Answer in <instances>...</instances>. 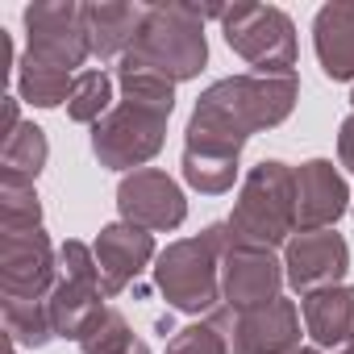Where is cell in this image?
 <instances>
[{"label": "cell", "instance_id": "10", "mask_svg": "<svg viewBox=\"0 0 354 354\" xmlns=\"http://www.w3.org/2000/svg\"><path fill=\"white\" fill-rule=\"evenodd\" d=\"M117 209H121V221H129L146 234H171L188 217L184 188L158 167H142V171L125 175L117 184Z\"/></svg>", "mask_w": 354, "mask_h": 354}, {"label": "cell", "instance_id": "28", "mask_svg": "<svg viewBox=\"0 0 354 354\" xmlns=\"http://www.w3.org/2000/svg\"><path fill=\"white\" fill-rule=\"evenodd\" d=\"M296 354H321V350H317V346H300Z\"/></svg>", "mask_w": 354, "mask_h": 354}, {"label": "cell", "instance_id": "14", "mask_svg": "<svg viewBox=\"0 0 354 354\" xmlns=\"http://www.w3.org/2000/svg\"><path fill=\"white\" fill-rule=\"evenodd\" d=\"M92 254H96V267H100V283H104V296H121L158 254H154V234L129 225V221H113L96 234L92 242Z\"/></svg>", "mask_w": 354, "mask_h": 354}, {"label": "cell", "instance_id": "23", "mask_svg": "<svg viewBox=\"0 0 354 354\" xmlns=\"http://www.w3.org/2000/svg\"><path fill=\"white\" fill-rule=\"evenodd\" d=\"M133 342H138V337H133V329H129L125 313H117V308H109V304H104V313L84 329L80 350H84V354H125Z\"/></svg>", "mask_w": 354, "mask_h": 354}, {"label": "cell", "instance_id": "31", "mask_svg": "<svg viewBox=\"0 0 354 354\" xmlns=\"http://www.w3.org/2000/svg\"><path fill=\"white\" fill-rule=\"evenodd\" d=\"M350 100H354V96H350Z\"/></svg>", "mask_w": 354, "mask_h": 354}, {"label": "cell", "instance_id": "3", "mask_svg": "<svg viewBox=\"0 0 354 354\" xmlns=\"http://www.w3.org/2000/svg\"><path fill=\"white\" fill-rule=\"evenodd\" d=\"M205 17H225L217 5H150L146 21L138 30L133 55L146 59L154 71H162L171 84L196 80L209 63V42H205Z\"/></svg>", "mask_w": 354, "mask_h": 354}, {"label": "cell", "instance_id": "2", "mask_svg": "<svg viewBox=\"0 0 354 354\" xmlns=\"http://www.w3.org/2000/svg\"><path fill=\"white\" fill-rule=\"evenodd\" d=\"M117 84L121 104H113V113L92 125V154L100 158V167L142 171L162 150L167 117L175 109V84L133 50L117 59Z\"/></svg>", "mask_w": 354, "mask_h": 354}, {"label": "cell", "instance_id": "29", "mask_svg": "<svg viewBox=\"0 0 354 354\" xmlns=\"http://www.w3.org/2000/svg\"><path fill=\"white\" fill-rule=\"evenodd\" d=\"M342 354H354V342H350V346H342Z\"/></svg>", "mask_w": 354, "mask_h": 354}, {"label": "cell", "instance_id": "5", "mask_svg": "<svg viewBox=\"0 0 354 354\" xmlns=\"http://www.w3.org/2000/svg\"><path fill=\"white\" fill-rule=\"evenodd\" d=\"M234 242L246 246H283L296 234V180L292 167L279 158H263L259 167H250V175L242 180L234 217L225 221Z\"/></svg>", "mask_w": 354, "mask_h": 354}, {"label": "cell", "instance_id": "18", "mask_svg": "<svg viewBox=\"0 0 354 354\" xmlns=\"http://www.w3.org/2000/svg\"><path fill=\"white\" fill-rule=\"evenodd\" d=\"M84 21H88V42L96 59H121L133 50L138 30L146 21L142 5H84Z\"/></svg>", "mask_w": 354, "mask_h": 354}, {"label": "cell", "instance_id": "17", "mask_svg": "<svg viewBox=\"0 0 354 354\" xmlns=\"http://www.w3.org/2000/svg\"><path fill=\"white\" fill-rule=\"evenodd\" d=\"M304 333L317 346H350L354 342V288L337 283L300 300Z\"/></svg>", "mask_w": 354, "mask_h": 354}, {"label": "cell", "instance_id": "15", "mask_svg": "<svg viewBox=\"0 0 354 354\" xmlns=\"http://www.w3.org/2000/svg\"><path fill=\"white\" fill-rule=\"evenodd\" d=\"M296 180V234L300 230H333V221L350 209V188L329 158H308L292 171Z\"/></svg>", "mask_w": 354, "mask_h": 354}, {"label": "cell", "instance_id": "1", "mask_svg": "<svg viewBox=\"0 0 354 354\" xmlns=\"http://www.w3.org/2000/svg\"><path fill=\"white\" fill-rule=\"evenodd\" d=\"M300 96L296 75H230L217 80L209 92H201L192 117H188V138H184V180L205 192L221 196L238 180L242 146L275 129L279 121L292 117Z\"/></svg>", "mask_w": 354, "mask_h": 354}, {"label": "cell", "instance_id": "6", "mask_svg": "<svg viewBox=\"0 0 354 354\" xmlns=\"http://www.w3.org/2000/svg\"><path fill=\"white\" fill-rule=\"evenodd\" d=\"M221 34L254 75H296V26L275 5H230Z\"/></svg>", "mask_w": 354, "mask_h": 354}, {"label": "cell", "instance_id": "4", "mask_svg": "<svg viewBox=\"0 0 354 354\" xmlns=\"http://www.w3.org/2000/svg\"><path fill=\"white\" fill-rule=\"evenodd\" d=\"M230 246V225H209L196 238L171 242L154 259V283L180 313H213L221 300V259Z\"/></svg>", "mask_w": 354, "mask_h": 354}, {"label": "cell", "instance_id": "7", "mask_svg": "<svg viewBox=\"0 0 354 354\" xmlns=\"http://www.w3.org/2000/svg\"><path fill=\"white\" fill-rule=\"evenodd\" d=\"M55 283L59 254L42 221L0 225V300H50Z\"/></svg>", "mask_w": 354, "mask_h": 354}, {"label": "cell", "instance_id": "13", "mask_svg": "<svg viewBox=\"0 0 354 354\" xmlns=\"http://www.w3.org/2000/svg\"><path fill=\"white\" fill-rule=\"evenodd\" d=\"M346 271H350V246L337 230H300L283 246V275L292 292H300V300L337 288Z\"/></svg>", "mask_w": 354, "mask_h": 354}, {"label": "cell", "instance_id": "25", "mask_svg": "<svg viewBox=\"0 0 354 354\" xmlns=\"http://www.w3.org/2000/svg\"><path fill=\"white\" fill-rule=\"evenodd\" d=\"M337 158H342V167H350L354 171V113L342 121V129H337Z\"/></svg>", "mask_w": 354, "mask_h": 354}, {"label": "cell", "instance_id": "11", "mask_svg": "<svg viewBox=\"0 0 354 354\" xmlns=\"http://www.w3.org/2000/svg\"><path fill=\"white\" fill-rule=\"evenodd\" d=\"M234 354H296L300 350V308L296 300H271L250 313L213 308Z\"/></svg>", "mask_w": 354, "mask_h": 354}, {"label": "cell", "instance_id": "16", "mask_svg": "<svg viewBox=\"0 0 354 354\" xmlns=\"http://www.w3.org/2000/svg\"><path fill=\"white\" fill-rule=\"evenodd\" d=\"M313 46L321 71L337 84L354 80V0H333L313 21Z\"/></svg>", "mask_w": 354, "mask_h": 354}, {"label": "cell", "instance_id": "22", "mask_svg": "<svg viewBox=\"0 0 354 354\" xmlns=\"http://www.w3.org/2000/svg\"><path fill=\"white\" fill-rule=\"evenodd\" d=\"M5 308V333L17 346H46L55 337V321H50V304L46 300H0Z\"/></svg>", "mask_w": 354, "mask_h": 354}, {"label": "cell", "instance_id": "27", "mask_svg": "<svg viewBox=\"0 0 354 354\" xmlns=\"http://www.w3.org/2000/svg\"><path fill=\"white\" fill-rule=\"evenodd\" d=\"M5 354H17V342H13L9 333H5Z\"/></svg>", "mask_w": 354, "mask_h": 354}, {"label": "cell", "instance_id": "30", "mask_svg": "<svg viewBox=\"0 0 354 354\" xmlns=\"http://www.w3.org/2000/svg\"><path fill=\"white\" fill-rule=\"evenodd\" d=\"M350 213H354V205H350Z\"/></svg>", "mask_w": 354, "mask_h": 354}, {"label": "cell", "instance_id": "24", "mask_svg": "<svg viewBox=\"0 0 354 354\" xmlns=\"http://www.w3.org/2000/svg\"><path fill=\"white\" fill-rule=\"evenodd\" d=\"M167 354H234L230 350V337L221 329V321L209 313V321H196V325H184L167 342Z\"/></svg>", "mask_w": 354, "mask_h": 354}, {"label": "cell", "instance_id": "12", "mask_svg": "<svg viewBox=\"0 0 354 354\" xmlns=\"http://www.w3.org/2000/svg\"><path fill=\"white\" fill-rule=\"evenodd\" d=\"M283 279L288 275H283V263L275 259V250L246 246V242L230 238L225 259H221V300H225V308H234V313L263 308V304L279 300Z\"/></svg>", "mask_w": 354, "mask_h": 354}, {"label": "cell", "instance_id": "8", "mask_svg": "<svg viewBox=\"0 0 354 354\" xmlns=\"http://www.w3.org/2000/svg\"><path fill=\"white\" fill-rule=\"evenodd\" d=\"M104 283H100V267L92 246L84 242H63L59 246V283L50 292V321H55V337H71L80 342L84 329L104 313Z\"/></svg>", "mask_w": 354, "mask_h": 354}, {"label": "cell", "instance_id": "19", "mask_svg": "<svg viewBox=\"0 0 354 354\" xmlns=\"http://www.w3.org/2000/svg\"><path fill=\"white\" fill-rule=\"evenodd\" d=\"M46 158H50L46 129H38L34 121H21L5 142H0V180L34 184V180H38V171L46 167Z\"/></svg>", "mask_w": 354, "mask_h": 354}, {"label": "cell", "instance_id": "26", "mask_svg": "<svg viewBox=\"0 0 354 354\" xmlns=\"http://www.w3.org/2000/svg\"><path fill=\"white\" fill-rule=\"evenodd\" d=\"M125 354H150V346H146V342H142V337H138V342H133V346H129V350H125Z\"/></svg>", "mask_w": 354, "mask_h": 354}, {"label": "cell", "instance_id": "20", "mask_svg": "<svg viewBox=\"0 0 354 354\" xmlns=\"http://www.w3.org/2000/svg\"><path fill=\"white\" fill-rule=\"evenodd\" d=\"M113 88H117V75H109L104 67H88L75 75V88H71V100H67V117L80 121V125H96L113 113Z\"/></svg>", "mask_w": 354, "mask_h": 354}, {"label": "cell", "instance_id": "9", "mask_svg": "<svg viewBox=\"0 0 354 354\" xmlns=\"http://www.w3.org/2000/svg\"><path fill=\"white\" fill-rule=\"evenodd\" d=\"M26 59L80 75V67L92 59L84 5L55 0V5H30L26 9Z\"/></svg>", "mask_w": 354, "mask_h": 354}, {"label": "cell", "instance_id": "21", "mask_svg": "<svg viewBox=\"0 0 354 354\" xmlns=\"http://www.w3.org/2000/svg\"><path fill=\"white\" fill-rule=\"evenodd\" d=\"M17 88H21V100H30L34 109H59V104H67V100H71L75 75L21 59V67H17Z\"/></svg>", "mask_w": 354, "mask_h": 354}]
</instances>
